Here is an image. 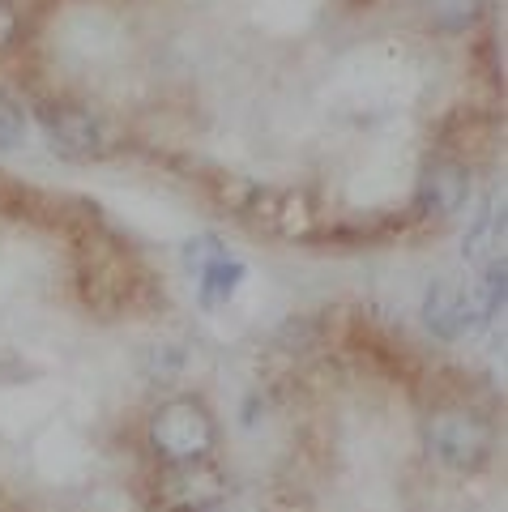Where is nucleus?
<instances>
[{
  "mask_svg": "<svg viewBox=\"0 0 508 512\" xmlns=\"http://www.w3.org/2000/svg\"><path fill=\"white\" fill-rule=\"evenodd\" d=\"M504 303V265H487L483 286H432V295L423 299V325L444 342H457L474 333L479 325H487L496 308Z\"/></svg>",
  "mask_w": 508,
  "mask_h": 512,
  "instance_id": "1",
  "label": "nucleus"
},
{
  "mask_svg": "<svg viewBox=\"0 0 508 512\" xmlns=\"http://www.w3.org/2000/svg\"><path fill=\"white\" fill-rule=\"evenodd\" d=\"M150 444L171 466H188L214 448V423L197 402H167L150 419Z\"/></svg>",
  "mask_w": 508,
  "mask_h": 512,
  "instance_id": "2",
  "label": "nucleus"
},
{
  "mask_svg": "<svg viewBox=\"0 0 508 512\" xmlns=\"http://www.w3.org/2000/svg\"><path fill=\"white\" fill-rule=\"evenodd\" d=\"M427 448L440 466L449 470H474L483 466L491 453V431L483 419H474L466 410H440L427 423Z\"/></svg>",
  "mask_w": 508,
  "mask_h": 512,
  "instance_id": "3",
  "label": "nucleus"
},
{
  "mask_svg": "<svg viewBox=\"0 0 508 512\" xmlns=\"http://www.w3.org/2000/svg\"><path fill=\"white\" fill-rule=\"evenodd\" d=\"M43 128H47V141L65 158H103L107 154L103 120L86 107H73V103L43 107Z\"/></svg>",
  "mask_w": 508,
  "mask_h": 512,
  "instance_id": "4",
  "label": "nucleus"
},
{
  "mask_svg": "<svg viewBox=\"0 0 508 512\" xmlns=\"http://www.w3.org/2000/svg\"><path fill=\"white\" fill-rule=\"evenodd\" d=\"M466 167L457 163H432L419 180V210L432 218H449L457 214V205L466 201Z\"/></svg>",
  "mask_w": 508,
  "mask_h": 512,
  "instance_id": "5",
  "label": "nucleus"
},
{
  "mask_svg": "<svg viewBox=\"0 0 508 512\" xmlns=\"http://www.w3.org/2000/svg\"><path fill=\"white\" fill-rule=\"evenodd\" d=\"M244 282V265L231 261V256H222V261H214L210 269H201V308H222V303H231L235 286Z\"/></svg>",
  "mask_w": 508,
  "mask_h": 512,
  "instance_id": "6",
  "label": "nucleus"
},
{
  "mask_svg": "<svg viewBox=\"0 0 508 512\" xmlns=\"http://www.w3.org/2000/svg\"><path fill=\"white\" fill-rule=\"evenodd\" d=\"M466 256H470V261H479L483 269L487 265H504L500 261V256H504V222H496V205H491V210L470 227Z\"/></svg>",
  "mask_w": 508,
  "mask_h": 512,
  "instance_id": "7",
  "label": "nucleus"
},
{
  "mask_svg": "<svg viewBox=\"0 0 508 512\" xmlns=\"http://www.w3.org/2000/svg\"><path fill=\"white\" fill-rule=\"evenodd\" d=\"M222 256H227V248H222L214 235H197L193 244L184 248V261H188V269H197V274L201 269H210L214 261H222Z\"/></svg>",
  "mask_w": 508,
  "mask_h": 512,
  "instance_id": "8",
  "label": "nucleus"
},
{
  "mask_svg": "<svg viewBox=\"0 0 508 512\" xmlns=\"http://www.w3.org/2000/svg\"><path fill=\"white\" fill-rule=\"evenodd\" d=\"M22 137H26V120H22V111L13 107L9 99H0V150H13Z\"/></svg>",
  "mask_w": 508,
  "mask_h": 512,
  "instance_id": "9",
  "label": "nucleus"
},
{
  "mask_svg": "<svg viewBox=\"0 0 508 512\" xmlns=\"http://www.w3.org/2000/svg\"><path fill=\"white\" fill-rule=\"evenodd\" d=\"M432 9H436V18L444 26H462L474 18V9H479V0H432Z\"/></svg>",
  "mask_w": 508,
  "mask_h": 512,
  "instance_id": "10",
  "label": "nucleus"
},
{
  "mask_svg": "<svg viewBox=\"0 0 508 512\" xmlns=\"http://www.w3.org/2000/svg\"><path fill=\"white\" fill-rule=\"evenodd\" d=\"M18 39V13H13L9 0H0V52Z\"/></svg>",
  "mask_w": 508,
  "mask_h": 512,
  "instance_id": "11",
  "label": "nucleus"
}]
</instances>
